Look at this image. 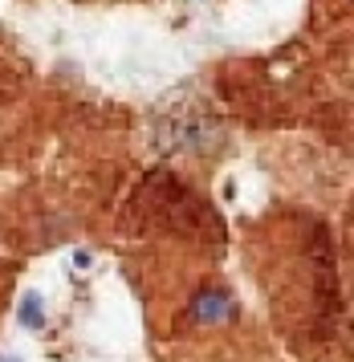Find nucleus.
<instances>
[{
	"label": "nucleus",
	"mask_w": 354,
	"mask_h": 362,
	"mask_svg": "<svg viewBox=\"0 0 354 362\" xmlns=\"http://www.w3.org/2000/svg\"><path fill=\"white\" fill-rule=\"evenodd\" d=\"M21 322H25V326H45V317H41V305H37V297H25V301H21Z\"/></svg>",
	"instance_id": "f257e3e1"
}]
</instances>
